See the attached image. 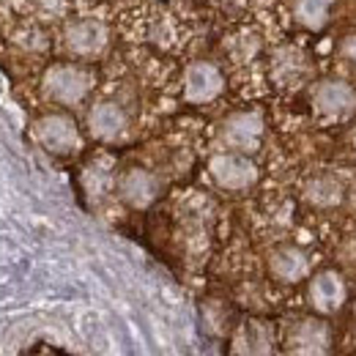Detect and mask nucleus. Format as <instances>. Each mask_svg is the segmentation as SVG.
Masks as SVG:
<instances>
[{
	"mask_svg": "<svg viewBox=\"0 0 356 356\" xmlns=\"http://www.w3.org/2000/svg\"><path fill=\"white\" fill-rule=\"evenodd\" d=\"M93 86V74L80 63H55L44 74V90L63 104L80 102Z\"/></svg>",
	"mask_w": 356,
	"mask_h": 356,
	"instance_id": "obj_1",
	"label": "nucleus"
},
{
	"mask_svg": "<svg viewBox=\"0 0 356 356\" xmlns=\"http://www.w3.org/2000/svg\"><path fill=\"white\" fill-rule=\"evenodd\" d=\"M107 42H110L107 25L93 17H77L63 28V47L74 58H96L107 49Z\"/></svg>",
	"mask_w": 356,
	"mask_h": 356,
	"instance_id": "obj_2",
	"label": "nucleus"
},
{
	"mask_svg": "<svg viewBox=\"0 0 356 356\" xmlns=\"http://www.w3.org/2000/svg\"><path fill=\"white\" fill-rule=\"evenodd\" d=\"M222 72L211 60H195L186 69V96L189 102H209L222 90Z\"/></svg>",
	"mask_w": 356,
	"mask_h": 356,
	"instance_id": "obj_3",
	"label": "nucleus"
},
{
	"mask_svg": "<svg viewBox=\"0 0 356 356\" xmlns=\"http://www.w3.org/2000/svg\"><path fill=\"white\" fill-rule=\"evenodd\" d=\"M334 0H293V19L302 31L318 33L329 25Z\"/></svg>",
	"mask_w": 356,
	"mask_h": 356,
	"instance_id": "obj_4",
	"label": "nucleus"
},
{
	"mask_svg": "<svg viewBox=\"0 0 356 356\" xmlns=\"http://www.w3.org/2000/svg\"><path fill=\"white\" fill-rule=\"evenodd\" d=\"M315 102L323 113H348L356 104V93L343 80H326L315 90Z\"/></svg>",
	"mask_w": 356,
	"mask_h": 356,
	"instance_id": "obj_5",
	"label": "nucleus"
},
{
	"mask_svg": "<svg viewBox=\"0 0 356 356\" xmlns=\"http://www.w3.org/2000/svg\"><path fill=\"white\" fill-rule=\"evenodd\" d=\"M271 66H274V74H277L280 80H293V83H296V80L302 83L312 69L307 52H302L299 47H282V49H277Z\"/></svg>",
	"mask_w": 356,
	"mask_h": 356,
	"instance_id": "obj_6",
	"label": "nucleus"
},
{
	"mask_svg": "<svg viewBox=\"0 0 356 356\" xmlns=\"http://www.w3.org/2000/svg\"><path fill=\"white\" fill-rule=\"evenodd\" d=\"M214 173H217V178H220L222 184H227V186H241V184H247V181L252 178V168H250L244 159L222 156V159H217Z\"/></svg>",
	"mask_w": 356,
	"mask_h": 356,
	"instance_id": "obj_7",
	"label": "nucleus"
},
{
	"mask_svg": "<svg viewBox=\"0 0 356 356\" xmlns=\"http://www.w3.org/2000/svg\"><path fill=\"white\" fill-rule=\"evenodd\" d=\"M90 127H93V132L102 134V137H113V134L124 127V115L113 104H99L90 113Z\"/></svg>",
	"mask_w": 356,
	"mask_h": 356,
	"instance_id": "obj_8",
	"label": "nucleus"
},
{
	"mask_svg": "<svg viewBox=\"0 0 356 356\" xmlns=\"http://www.w3.org/2000/svg\"><path fill=\"white\" fill-rule=\"evenodd\" d=\"M124 195L129 203H145L154 197V178L143 170H132L124 178Z\"/></svg>",
	"mask_w": 356,
	"mask_h": 356,
	"instance_id": "obj_9",
	"label": "nucleus"
},
{
	"mask_svg": "<svg viewBox=\"0 0 356 356\" xmlns=\"http://www.w3.org/2000/svg\"><path fill=\"white\" fill-rule=\"evenodd\" d=\"M47 140H60V151L74 140V129L69 124V118H44Z\"/></svg>",
	"mask_w": 356,
	"mask_h": 356,
	"instance_id": "obj_10",
	"label": "nucleus"
},
{
	"mask_svg": "<svg viewBox=\"0 0 356 356\" xmlns=\"http://www.w3.org/2000/svg\"><path fill=\"white\" fill-rule=\"evenodd\" d=\"M280 274H288V277H296L302 268H305V261H302V255H296V252H282L280 255Z\"/></svg>",
	"mask_w": 356,
	"mask_h": 356,
	"instance_id": "obj_11",
	"label": "nucleus"
},
{
	"mask_svg": "<svg viewBox=\"0 0 356 356\" xmlns=\"http://www.w3.org/2000/svg\"><path fill=\"white\" fill-rule=\"evenodd\" d=\"M340 49H343V55H346L351 63H356V33H351V36L343 42V47H340Z\"/></svg>",
	"mask_w": 356,
	"mask_h": 356,
	"instance_id": "obj_12",
	"label": "nucleus"
}]
</instances>
